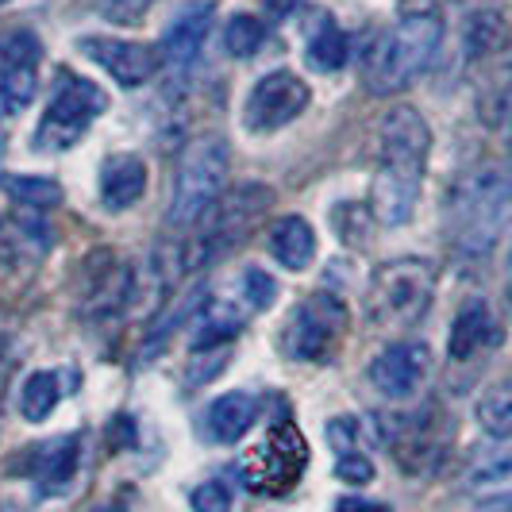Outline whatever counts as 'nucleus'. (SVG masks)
I'll list each match as a JSON object with an SVG mask.
<instances>
[{
	"label": "nucleus",
	"instance_id": "412c9836",
	"mask_svg": "<svg viewBox=\"0 0 512 512\" xmlns=\"http://www.w3.org/2000/svg\"><path fill=\"white\" fill-rule=\"evenodd\" d=\"M4 193L24 205L27 212H51V208L62 205V185L54 178H35V174H4L0 178Z\"/></svg>",
	"mask_w": 512,
	"mask_h": 512
},
{
	"label": "nucleus",
	"instance_id": "9d476101",
	"mask_svg": "<svg viewBox=\"0 0 512 512\" xmlns=\"http://www.w3.org/2000/svg\"><path fill=\"white\" fill-rule=\"evenodd\" d=\"M432 370V351L424 339H393L370 362V385L389 401H409L416 397Z\"/></svg>",
	"mask_w": 512,
	"mask_h": 512
},
{
	"label": "nucleus",
	"instance_id": "6ab92c4d",
	"mask_svg": "<svg viewBox=\"0 0 512 512\" xmlns=\"http://www.w3.org/2000/svg\"><path fill=\"white\" fill-rule=\"evenodd\" d=\"M266 247L285 270H305L308 262L316 258V231L301 216H282V220H274Z\"/></svg>",
	"mask_w": 512,
	"mask_h": 512
},
{
	"label": "nucleus",
	"instance_id": "a211bd4d",
	"mask_svg": "<svg viewBox=\"0 0 512 512\" xmlns=\"http://www.w3.org/2000/svg\"><path fill=\"white\" fill-rule=\"evenodd\" d=\"M31 459H35L31 462V478L39 482V493L43 497L62 493L77 470V436H62L47 447H35Z\"/></svg>",
	"mask_w": 512,
	"mask_h": 512
},
{
	"label": "nucleus",
	"instance_id": "9b49d317",
	"mask_svg": "<svg viewBox=\"0 0 512 512\" xmlns=\"http://www.w3.org/2000/svg\"><path fill=\"white\" fill-rule=\"evenodd\" d=\"M54 247L51 224L39 212L0 216V266L12 274H35Z\"/></svg>",
	"mask_w": 512,
	"mask_h": 512
},
{
	"label": "nucleus",
	"instance_id": "39448f33",
	"mask_svg": "<svg viewBox=\"0 0 512 512\" xmlns=\"http://www.w3.org/2000/svg\"><path fill=\"white\" fill-rule=\"evenodd\" d=\"M432 289H436V278L424 258H397V262H385L374 270L366 305H370V316L378 328L405 332L428 312Z\"/></svg>",
	"mask_w": 512,
	"mask_h": 512
},
{
	"label": "nucleus",
	"instance_id": "e433bc0d",
	"mask_svg": "<svg viewBox=\"0 0 512 512\" xmlns=\"http://www.w3.org/2000/svg\"><path fill=\"white\" fill-rule=\"evenodd\" d=\"M339 512H389L385 505H374V501H359V497H343L339 501Z\"/></svg>",
	"mask_w": 512,
	"mask_h": 512
},
{
	"label": "nucleus",
	"instance_id": "bb28decb",
	"mask_svg": "<svg viewBox=\"0 0 512 512\" xmlns=\"http://www.w3.org/2000/svg\"><path fill=\"white\" fill-rule=\"evenodd\" d=\"M266 43V27L258 16H231L224 27V47L231 58H255Z\"/></svg>",
	"mask_w": 512,
	"mask_h": 512
},
{
	"label": "nucleus",
	"instance_id": "7c9ffc66",
	"mask_svg": "<svg viewBox=\"0 0 512 512\" xmlns=\"http://www.w3.org/2000/svg\"><path fill=\"white\" fill-rule=\"evenodd\" d=\"M193 509L197 512H231V489L224 482H201V486L193 489Z\"/></svg>",
	"mask_w": 512,
	"mask_h": 512
},
{
	"label": "nucleus",
	"instance_id": "c85d7f7f",
	"mask_svg": "<svg viewBox=\"0 0 512 512\" xmlns=\"http://www.w3.org/2000/svg\"><path fill=\"white\" fill-rule=\"evenodd\" d=\"M239 297L247 301L251 312H262V308H270L278 301V282H274L266 270L251 266V270H243V278H239Z\"/></svg>",
	"mask_w": 512,
	"mask_h": 512
},
{
	"label": "nucleus",
	"instance_id": "c9c22d12",
	"mask_svg": "<svg viewBox=\"0 0 512 512\" xmlns=\"http://www.w3.org/2000/svg\"><path fill=\"white\" fill-rule=\"evenodd\" d=\"M12 366H16V351H12V343L0 335V393H4V382H8Z\"/></svg>",
	"mask_w": 512,
	"mask_h": 512
},
{
	"label": "nucleus",
	"instance_id": "7ed1b4c3",
	"mask_svg": "<svg viewBox=\"0 0 512 512\" xmlns=\"http://www.w3.org/2000/svg\"><path fill=\"white\" fill-rule=\"evenodd\" d=\"M512 224V166L482 162L451 193L447 228L462 255H486Z\"/></svg>",
	"mask_w": 512,
	"mask_h": 512
},
{
	"label": "nucleus",
	"instance_id": "72a5a7b5",
	"mask_svg": "<svg viewBox=\"0 0 512 512\" xmlns=\"http://www.w3.org/2000/svg\"><path fill=\"white\" fill-rule=\"evenodd\" d=\"M224 362H228V347H216L208 359H193L189 362V382L201 385V382H208V378H216V374L224 370Z\"/></svg>",
	"mask_w": 512,
	"mask_h": 512
},
{
	"label": "nucleus",
	"instance_id": "dca6fc26",
	"mask_svg": "<svg viewBox=\"0 0 512 512\" xmlns=\"http://www.w3.org/2000/svg\"><path fill=\"white\" fill-rule=\"evenodd\" d=\"M147 189V166L135 154H112L101 166V201L112 212L131 208Z\"/></svg>",
	"mask_w": 512,
	"mask_h": 512
},
{
	"label": "nucleus",
	"instance_id": "4c0bfd02",
	"mask_svg": "<svg viewBox=\"0 0 512 512\" xmlns=\"http://www.w3.org/2000/svg\"><path fill=\"white\" fill-rule=\"evenodd\" d=\"M97 512H124V509H120V505H101Z\"/></svg>",
	"mask_w": 512,
	"mask_h": 512
},
{
	"label": "nucleus",
	"instance_id": "4be33fe9",
	"mask_svg": "<svg viewBox=\"0 0 512 512\" xmlns=\"http://www.w3.org/2000/svg\"><path fill=\"white\" fill-rule=\"evenodd\" d=\"M131 297V270L128 266H112L108 274H97L93 278V289H89V297H85V312L89 316H116L120 308L128 305Z\"/></svg>",
	"mask_w": 512,
	"mask_h": 512
},
{
	"label": "nucleus",
	"instance_id": "ddd939ff",
	"mask_svg": "<svg viewBox=\"0 0 512 512\" xmlns=\"http://www.w3.org/2000/svg\"><path fill=\"white\" fill-rule=\"evenodd\" d=\"M212 16H216V4L212 0H189L181 4V12L170 20L166 27V39H162V62L174 70V74H185L193 70V62L201 58V47L208 39V27H212Z\"/></svg>",
	"mask_w": 512,
	"mask_h": 512
},
{
	"label": "nucleus",
	"instance_id": "f3484780",
	"mask_svg": "<svg viewBox=\"0 0 512 512\" xmlns=\"http://www.w3.org/2000/svg\"><path fill=\"white\" fill-rule=\"evenodd\" d=\"M351 43L343 27L335 24L328 12H312V27H305V58L316 74H335L347 66Z\"/></svg>",
	"mask_w": 512,
	"mask_h": 512
},
{
	"label": "nucleus",
	"instance_id": "aec40b11",
	"mask_svg": "<svg viewBox=\"0 0 512 512\" xmlns=\"http://www.w3.org/2000/svg\"><path fill=\"white\" fill-rule=\"evenodd\" d=\"M466 489L478 497H505L512 493V447H497L478 455L466 470Z\"/></svg>",
	"mask_w": 512,
	"mask_h": 512
},
{
	"label": "nucleus",
	"instance_id": "473e14b6",
	"mask_svg": "<svg viewBox=\"0 0 512 512\" xmlns=\"http://www.w3.org/2000/svg\"><path fill=\"white\" fill-rule=\"evenodd\" d=\"M335 478H343L351 486H366L374 478V462L366 459V455H359V451H347V455H339V462H335Z\"/></svg>",
	"mask_w": 512,
	"mask_h": 512
},
{
	"label": "nucleus",
	"instance_id": "6e6552de",
	"mask_svg": "<svg viewBox=\"0 0 512 512\" xmlns=\"http://www.w3.org/2000/svg\"><path fill=\"white\" fill-rule=\"evenodd\" d=\"M308 466V443L301 432L282 420L270 428V436L251 451V459L243 466V478L255 493H285L297 486L301 470Z\"/></svg>",
	"mask_w": 512,
	"mask_h": 512
},
{
	"label": "nucleus",
	"instance_id": "f704fd0d",
	"mask_svg": "<svg viewBox=\"0 0 512 512\" xmlns=\"http://www.w3.org/2000/svg\"><path fill=\"white\" fill-rule=\"evenodd\" d=\"M328 436H332V447H343V455H347L351 443L359 439V424L355 420H332L328 424Z\"/></svg>",
	"mask_w": 512,
	"mask_h": 512
},
{
	"label": "nucleus",
	"instance_id": "f257e3e1",
	"mask_svg": "<svg viewBox=\"0 0 512 512\" xmlns=\"http://www.w3.org/2000/svg\"><path fill=\"white\" fill-rule=\"evenodd\" d=\"M432 131L412 104H397L382 120V154L370 185V216L385 228H401L416 216L428 170Z\"/></svg>",
	"mask_w": 512,
	"mask_h": 512
},
{
	"label": "nucleus",
	"instance_id": "a878e982",
	"mask_svg": "<svg viewBox=\"0 0 512 512\" xmlns=\"http://www.w3.org/2000/svg\"><path fill=\"white\" fill-rule=\"evenodd\" d=\"M482 116L489 128H505L512 124V58L501 66V74L489 81V89L482 93Z\"/></svg>",
	"mask_w": 512,
	"mask_h": 512
},
{
	"label": "nucleus",
	"instance_id": "2eb2a0df",
	"mask_svg": "<svg viewBox=\"0 0 512 512\" xmlns=\"http://www.w3.org/2000/svg\"><path fill=\"white\" fill-rule=\"evenodd\" d=\"M255 420H258V397L235 389V393L216 397L205 409V436L212 443H239V439L255 428Z\"/></svg>",
	"mask_w": 512,
	"mask_h": 512
},
{
	"label": "nucleus",
	"instance_id": "cd10ccee",
	"mask_svg": "<svg viewBox=\"0 0 512 512\" xmlns=\"http://www.w3.org/2000/svg\"><path fill=\"white\" fill-rule=\"evenodd\" d=\"M43 58V47L31 31H4L0 35V70H16V66H31Z\"/></svg>",
	"mask_w": 512,
	"mask_h": 512
},
{
	"label": "nucleus",
	"instance_id": "2f4dec72",
	"mask_svg": "<svg viewBox=\"0 0 512 512\" xmlns=\"http://www.w3.org/2000/svg\"><path fill=\"white\" fill-rule=\"evenodd\" d=\"M151 8H154V0H101L104 20H112V24H135V20H143Z\"/></svg>",
	"mask_w": 512,
	"mask_h": 512
},
{
	"label": "nucleus",
	"instance_id": "5701e85b",
	"mask_svg": "<svg viewBox=\"0 0 512 512\" xmlns=\"http://www.w3.org/2000/svg\"><path fill=\"white\" fill-rule=\"evenodd\" d=\"M58 401H62V378L54 370L27 374L24 389H20V412H24V420H31V424L47 420L58 409Z\"/></svg>",
	"mask_w": 512,
	"mask_h": 512
},
{
	"label": "nucleus",
	"instance_id": "f03ea898",
	"mask_svg": "<svg viewBox=\"0 0 512 512\" xmlns=\"http://www.w3.org/2000/svg\"><path fill=\"white\" fill-rule=\"evenodd\" d=\"M443 43V20L432 0H405L397 24L378 31L362 54V81L370 93H397L424 74Z\"/></svg>",
	"mask_w": 512,
	"mask_h": 512
},
{
	"label": "nucleus",
	"instance_id": "423d86ee",
	"mask_svg": "<svg viewBox=\"0 0 512 512\" xmlns=\"http://www.w3.org/2000/svg\"><path fill=\"white\" fill-rule=\"evenodd\" d=\"M104 108H108V97H104L101 85L62 70L51 108L43 112L39 131H35V147L39 151H70Z\"/></svg>",
	"mask_w": 512,
	"mask_h": 512
},
{
	"label": "nucleus",
	"instance_id": "393cba45",
	"mask_svg": "<svg viewBox=\"0 0 512 512\" xmlns=\"http://www.w3.org/2000/svg\"><path fill=\"white\" fill-rule=\"evenodd\" d=\"M39 77L31 66H16V70H0V120L20 116L27 104L35 101Z\"/></svg>",
	"mask_w": 512,
	"mask_h": 512
},
{
	"label": "nucleus",
	"instance_id": "58836bf2",
	"mask_svg": "<svg viewBox=\"0 0 512 512\" xmlns=\"http://www.w3.org/2000/svg\"><path fill=\"white\" fill-rule=\"evenodd\" d=\"M0 4H4V0H0Z\"/></svg>",
	"mask_w": 512,
	"mask_h": 512
},
{
	"label": "nucleus",
	"instance_id": "20e7f679",
	"mask_svg": "<svg viewBox=\"0 0 512 512\" xmlns=\"http://www.w3.org/2000/svg\"><path fill=\"white\" fill-rule=\"evenodd\" d=\"M231 151L224 135H197L185 151H181L178 174H174V189H170V208L166 220L174 228H193L201 224L212 205L224 197L228 185Z\"/></svg>",
	"mask_w": 512,
	"mask_h": 512
},
{
	"label": "nucleus",
	"instance_id": "4468645a",
	"mask_svg": "<svg viewBox=\"0 0 512 512\" xmlns=\"http://www.w3.org/2000/svg\"><path fill=\"white\" fill-rule=\"evenodd\" d=\"M497 343H501V324H497L493 308L482 297L466 301L455 316V324H451V359L466 362L489 351V347H497Z\"/></svg>",
	"mask_w": 512,
	"mask_h": 512
},
{
	"label": "nucleus",
	"instance_id": "b1692460",
	"mask_svg": "<svg viewBox=\"0 0 512 512\" xmlns=\"http://www.w3.org/2000/svg\"><path fill=\"white\" fill-rule=\"evenodd\" d=\"M478 424H482L493 439L512 436V378L493 382L486 393L478 397Z\"/></svg>",
	"mask_w": 512,
	"mask_h": 512
},
{
	"label": "nucleus",
	"instance_id": "c756f323",
	"mask_svg": "<svg viewBox=\"0 0 512 512\" xmlns=\"http://www.w3.org/2000/svg\"><path fill=\"white\" fill-rule=\"evenodd\" d=\"M466 39H470V51L482 54V51H493L501 39H505V20L501 16H478L470 31H466Z\"/></svg>",
	"mask_w": 512,
	"mask_h": 512
},
{
	"label": "nucleus",
	"instance_id": "1a4fd4ad",
	"mask_svg": "<svg viewBox=\"0 0 512 512\" xmlns=\"http://www.w3.org/2000/svg\"><path fill=\"white\" fill-rule=\"evenodd\" d=\"M308 108V85L289 70H274V74L258 77L251 97L243 104V120L247 128L266 135L278 131L285 124H293L301 112Z\"/></svg>",
	"mask_w": 512,
	"mask_h": 512
},
{
	"label": "nucleus",
	"instance_id": "0eeeda50",
	"mask_svg": "<svg viewBox=\"0 0 512 512\" xmlns=\"http://www.w3.org/2000/svg\"><path fill=\"white\" fill-rule=\"evenodd\" d=\"M347 332V308L332 293H316L293 308L282 328V351L293 362H328Z\"/></svg>",
	"mask_w": 512,
	"mask_h": 512
},
{
	"label": "nucleus",
	"instance_id": "f8f14e48",
	"mask_svg": "<svg viewBox=\"0 0 512 512\" xmlns=\"http://www.w3.org/2000/svg\"><path fill=\"white\" fill-rule=\"evenodd\" d=\"M77 51L89 54L104 74L112 81H120L124 89H139L147 85L162 62V54L147 47V43H135V39H104V35H89V39H77Z\"/></svg>",
	"mask_w": 512,
	"mask_h": 512
}]
</instances>
